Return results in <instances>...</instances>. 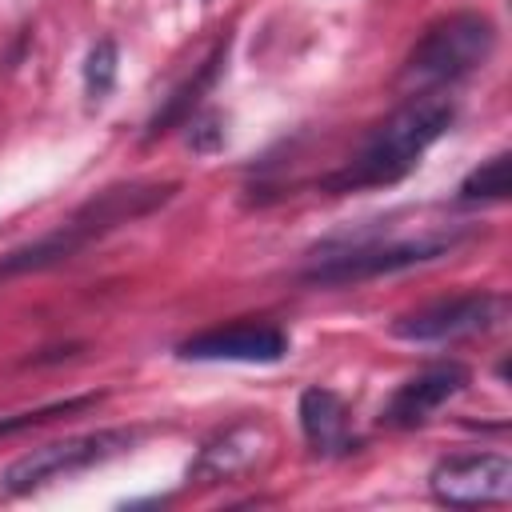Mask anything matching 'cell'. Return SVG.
Masks as SVG:
<instances>
[{
    "label": "cell",
    "mask_w": 512,
    "mask_h": 512,
    "mask_svg": "<svg viewBox=\"0 0 512 512\" xmlns=\"http://www.w3.org/2000/svg\"><path fill=\"white\" fill-rule=\"evenodd\" d=\"M448 124H452V100H444V96H436V92L412 96L400 112H392V116L368 136V144L360 148V156H356L348 168L324 176V188H332V192H352V188H372V184H392V180H400V176L416 164V156H420L432 140H440V132H444Z\"/></svg>",
    "instance_id": "6da1fadb"
},
{
    "label": "cell",
    "mask_w": 512,
    "mask_h": 512,
    "mask_svg": "<svg viewBox=\"0 0 512 512\" xmlns=\"http://www.w3.org/2000/svg\"><path fill=\"white\" fill-rule=\"evenodd\" d=\"M496 48V24L480 12H460L432 24L404 64V80L416 88H440L476 72Z\"/></svg>",
    "instance_id": "7a4b0ae2"
},
{
    "label": "cell",
    "mask_w": 512,
    "mask_h": 512,
    "mask_svg": "<svg viewBox=\"0 0 512 512\" xmlns=\"http://www.w3.org/2000/svg\"><path fill=\"white\" fill-rule=\"evenodd\" d=\"M136 440V432H124V428H108V432H88V436H72V440H56V444H40L32 452H24L20 460H12L0 476V488L20 496V492H32V488H44L68 472H80V468H92V464H104L120 452H128Z\"/></svg>",
    "instance_id": "3957f363"
},
{
    "label": "cell",
    "mask_w": 512,
    "mask_h": 512,
    "mask_svg": "<svg viewBox=\"0 0 512 512\" xmlns=\"http://www.w3.org/2000/svg\"><path fill=\"white\" fill-rule=\"evenodd\" d=\"M456 248V236H424V240H400V244H380V248H352L340 256H328L324 264L308 268V284H356L388 272H404L428 260H440L444 252Z\"/></svg>",
    "instance_id": "277c9868"
},
{
    "label": "cell",
    "mask_w": 512,
    "mask_h": 512,
    "mask_svg": "<svg viewBox=\"0 0 512 512\" xmlns=\"http://www.w3.org/2000/svg\"><path fill=\"white\" fill-rule=\"evenodd\" d=\"M500 320H504V296L468 292V296H456V300L428 304L412 316H400L392 324V336L412 340V344H440V340H460V336L488 332Z\"/></svg>",
    "instance_id": "5b68a950"
},
{
    "label": "cell",
    "mask_w": 512,
    "mask_h": 512,
    "mask_svg": "<svg viewBox=\"0 0 512 512\" xmlns=\"http://www.w3.org/2000/svg\"><path fill=\"white\" fill-rule=\"evenodd\" d=\"M428 484H432V496L440 504H452V508L504 504L512 496V460L500 452L448 456L432 468Z\"/></svg>",
    "instance_id": "8992f818"
},
{
    "label": "cell",
    "mask_w": 512,
    "mask_h": 512,
    "mask_svg": "<svg viewBox=\"0 0 512 512\" xmlns=\"http://www.w3.org/2000/svg\"><path fill=\"white\" fill-rule=\"evenodd\" d=\"M288 352V336L272 324H228L200 332L176 348L180 360H244V364H272Z\"/></svg>",
    "instance_id": "52a82bcc"
},
{
    "label": "cell",
    "mask_w": 512,
    "mask_h": 512,
    "mask_svg": "<svg viewBox=\"0 0 512 512\" xmlns=\"http://www.w3.org/2000/svg\"><path fill=\"white\" fill-rule=\"evenodd\" d=\"M176 192V184H116V188H104L100 196H92L68 224L84 236V240H96L120 224H132L148 212H156L160 204H168Z\"/></svg>",
    "instance_id": "ba28073f"
},
{
    "label": "cell",
    "mask_w": 512,
    "mask_h": 512,
    "mask_svg": "<svg viewBox=\"0 0 512 512\" xmlns=\"http://www.w3.org/2000/svg\"><path fill=\"white\" fill-rule=\"evenodd\" d=\"M464 388H468V368L464 364H456V360L432 364V368H424L420 376H412L408 384H400L392 392V400H388L380 420L388 428H416V424H424L440 404H448Z\"/></svg>",
    "instance_id": "9c48e42d"
},
{
    "label": "cell",
    "mask_w": 512,
    "mask_h": 512,
    "mask_svg": "<svg viewBox=\"0 0 512 512\" xmlns=\"http://www.w3.org/2000/svg\"><path fill=\"white\" fill-rule=\"evenodd\" d=\"M268 428L264 424H232L228 432H220L216 440H208L200 448V456L188 468V480L200 484H220L232 476H244L248 468L260 464V456L268 452Z\"/></svg>",
    "instance_id": "30bf717a"
},
{
    "label": "cell",
    "mask_w": 512,
    "mask_h": 512,
    "mask_svg": "<svg viewBox=\"0 0 512 512\" xmlns=\"http://www.w3.org/2000/svg\"><path fill=\"white\" fill-rule=\"evenodd\" d=\"M300 428L316 452H348L356 440H348V408L328 388H308L300 396Z\"/></svg>",
    "instance_id": "8fae6325"
},
{
    "label": "cell",
    "mask_w": 512,
    "mask_h": 512,
    "mask_svg": "<svg viewBox=\"0 0 512 512\" xmlns=\"http://www.w3.org/2000/svg\"><path fill=\"white\" fill-rule=\"evenodd\" d=\"M224 52H228V44H216V52L200 64V72L188 76V80L164 100V108L148 120V140H156V136H164V132H172V128H180V124L192 120V108H196L200 96L212 88V80H216V72H220V64H224Z\"/></svg>",
    "instance_id": "7c38bea8"
},
{
    "label": "cell",
    "mask_w": 512,
    "mask_h": 512,
    "mask_svg": "<svg viewBox=\"0 0 512 512\" xmlns=\"http://www.w3.org/2000/svg\"><path fill=\"white\" fill-rule=\"evenodd\" d=\"M84 244H88V240H84L72 224H64V228H56V232H48V236H40V240H32V244L12 248L8 256H0V280H4V276H24V272H40V268L64 264V260H72Z\"/></svg>",
    "instance_id": "4fadbf2b"
},
{
    "label": "cell",
    "mask_w": 512,
    "mask_h": 512,
    "mask_svg": "<svg viewBox=\"0 0 512 512\" xmlns=\"http://www.w3.org/2000/svg\"><path fill=\"white\" fill-rule=\"evenodd\" d=\"M100 396H68V400H52L44 408H28V412H12V416H0V440L4 436H16V432H28V428H40V424H52L60 416H72V412H84L92 408Z\"/></svg>",
    "instance_id": "5bb4252c"
},
{
    "label": "cell",
    "mask_w": 512,
    "mask_h": 512,
    "mask_svg": "<svg viewBox=\"0 0 512 512\" xmlns=\"http://www.w3.org/2000/svg\"><path fill=\"white\" fill-rule=\"evenodd\" d=\"M508 160H512L508 152L488 156L476 172L464 176L460 196H464V200H504V196H508Z\"/></svg>",
    "instance_id": "9a60e30c"
},
{
    "label": "cell",
    "mask_w": 512,
    "mask_h": 512,
    "mask_svg": "<svg viewBox=\"0 0 512 512\" xmlns=\"http://www.w3.org/2000/svg\"><path fill=\"white\" fill-rule=\"evenodd\" d=\"M116 84V44L112 40H96L88 60H84V88L92 100H104Z\"/></svg>",
    "instance_id": "2e32d148"
},
{
    "label": "cell",
    "mask_w": 512,
    "mask_h": 512,
    "mask_svg": "<svg viewBox=\"0 0 512 512\" xmlns=\"http://www.w3.org/2000/svg\"><path fill=\"white\" fill-rule=\"evenodd\" d=\"M188 140H192V148H196V152H212V148H220V144H224L220 116H204V120H196Z\"/></svg>",
    "instance_id": "e0dca14e"
}]
</instances>
